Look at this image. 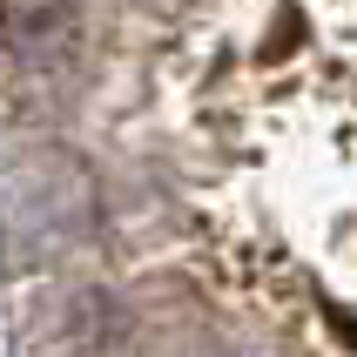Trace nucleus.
Listing matches in <instances>:
<instances>
[]
</instances>
